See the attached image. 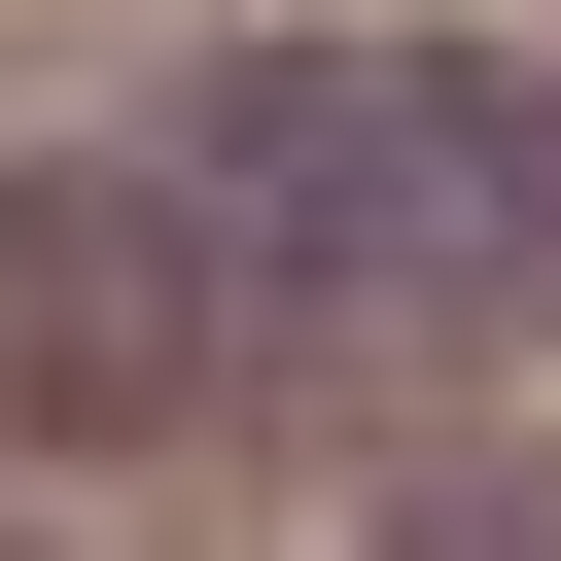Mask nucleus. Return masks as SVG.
Returning a JSON list of instances; mask_svg holds the SVG:
<instances>
[{
	"mask_svg": "<svg viewBox=\"0 0 561 561\" xmlns=\"http://www.w3.org/2000/svg\"><path fill=\"white\" fill-rule=\"evenodd\" d=\"M175 175L245 210L280 351H491V316L561 280V140H526L491 70H421V35H245V70L175 105Z\"/></svg>",
	"mask_w": 561,
	"mask_h": 561,
	"instance_id": "nucleus-1",
	"label": "nucleus"
},
{
	"mask_svg": "<svg viewBox=\"0 0 561 561\" xmlns=\"http://www.w3.org/2000/svg\"><path fill=\"white\" fill-rule=\"evenodd\" d=\"M245 351H280V280H245V210H210L175 140H105V175H0V421L140 456V421H210Z\"/></svg>",
	"mask_w": 561,
	"mask_h": 561,
	"instance_id": "nucleus-2",
	"label": "nucleus"
},
{
	"mask_svg": "<svg viewBox=\"0 0 561 561\" xmlns=\"http://www.w3.org/2000/svg\"><path fill=\"white\" fill-rule=\"evenodd\" d=\"M386 561H561V491H421V526H386Z\"/></svg>",
	"mask_w": 561,
	"mask_h": 561,
	"instance_id": "nucleus-3",
	"label": "nucleus"
}]
</instances>
